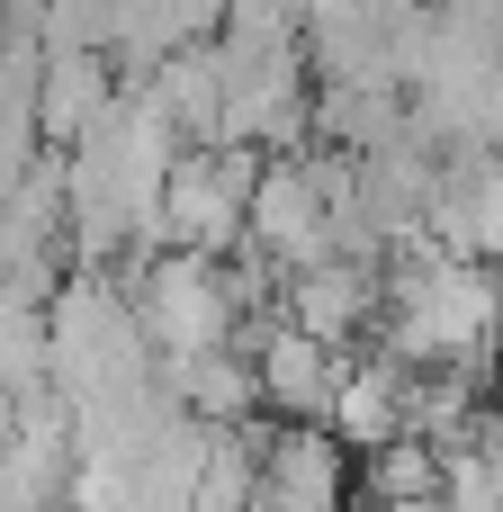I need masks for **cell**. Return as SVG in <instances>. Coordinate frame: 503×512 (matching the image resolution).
<instances>
[{
    "mask_svg": "<svg viewBox=\"0 0 503 512\" xmlns=\"http://www.w3.org/2000/svg\"><path fill=\"white\" fill-rule=\"evenodd\" d=\"M279 315H288V324H306L315 342L351 351V342H369V333H378V315H387V261H360V252L306 261V270H288V279H279Z\"/></svg>",
    "mask_w": 503,
    "mask_h": 512,
    "instance_id": "6da1fadb",
    "label": "cell"
},
{
    "mask_svg": "<svg viewBox=\"0 0 503 512\" xmlns=\"http://www.w3.org/2000/svg\"><path fill=\"white\" fill-rule=\"evenodd\" d=\"M252 369H261V414H279V423H324V414H333L342 351L315 342L306 324L261 315V324H252Z\"/></svg>",
    "mask_w": 503,
    "mask_h": 512,
    "instance_id": "7a4b0ae2",
    "label": "cell"
},
{
    "mask_svg": "<svg viewBox=\"0 0 503 512\" xmlns=\"http://www.w3.org/2000/svg\"><path fill=\"white\" fill-rule=\"evenodd\" d=\"M351 486V441L333 423H279L261 450V512H342Z\"/></svg>",
    "mask_w": 503,
    "mask_h": 512,
    "instance_id": "3957f363",
    "label": "cell"
},
{
    "mask_svg": "<svg viewBox=\"0 0 503 512\" xmlns=\"http://www.w3.org/2000/svg\"><path fill=\"white\" fill-rule=\"evenodd\" d=\"M117 90H126V81H117V63H108L99 45H54L45 72H36V135H45V144H81V135L108 117Z\"/></svg>",
    "mask_w": 503,
    "mask_h": 512,
    "instance_id": "277c9868",
    "label": "cell"
},
{
    "mask_svg": "<svg viewBox=\"0 0 503 512\" xmlns=\"http://www.w3.org/2000/svg\"><path fill=\"white\" fill-rule=\"evenodd\" d=\"M405 360L396 351H369V360H342V378H333V432L351 441V450H378V441H396L405 432Z\"/></svg>",
    "mask_w": 503,
    "mask_h": 512,
    "instance_id": "5b68a950",
    "label": "cell"
},
{
    "mask_svg": "<svg viewBox=\"0 0 503 512\" xmlns=\"http://www.w3.org/2000/svg\"><path fill=\"white\" fill-rule=\"evenodd\" d=\"M162 387H171L198 423H252V414H261V369H252L243 342H216V351L162 360Z\"/></svg>",
    "mask_w": 503,
    "mask_h": 512,
    "instance_id": "8992f818",
    "label": "cell"
},
{
    "mask_svg": "<svg viewBox=\"0 0 503 512\" xmlns=\"http://www.w3.org/2000/svg\"><path fill=\"white\" fill-rule=\"evenodd\" d=\"M360 495H378V504H423V495H441V450H432L423 432H396V441L360 450Z\"/></svg>",
    "mask_w": 503,
    "mask_h": 512,
    "instance_id": "52a82bcc",
    "label": "cell"
}]
</instances>
